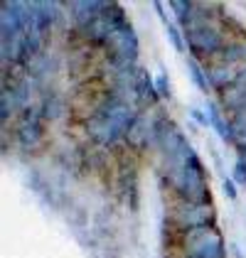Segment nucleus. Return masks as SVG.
Instances as JSON below:
<instances>
[{
	"instance_id": "f257e3e1",
	"label": "nucleus",
	"mask_w": 246,
	"mask_h": 258,
	"mask_svg": "<svg viewBox=\"0 0 246 258\" xmlns=\"http://www.w3.org/2000/svg\"><path fill=\"white\" fill-rule=\"evenodd\" d=\"M165 175H167V184L175 189V195L180 199L197 202V204L212 202L209 199V189H207V172L202 167V160L197 158L195 150H190L184 167L165 170Z\"/></svg>"
},
{
	"instance_id": "f03ea898",
	"label": "nucleus",
	"mask_w": 246,
	"mask_h": 258,
	"mask_svg": "<svg viewBox=\"0 0 246 258\" xmlns=\"http://www.w3.org/2000/svg\"><path fill=\"white\" fill-rule=\"evenodd\" d=\"M172 226L180 229V231H190V229H197V226H217V214H214V207L212 202L205 204H197V202H184L180 199V204L172 209Z\"/></svg>"
},
{
	"instance_id": "7ed1b4c3",
	"label": "nucleus",
	"mask_w": 246,
	"mask_h": 258,
	"mask_svg": "<svg viewBox=\"0 0 246 258\" xmlns=\"http://www.w3.org/2000/svg\"><path fill=\"white\" fill-rule=\"evenodd\" d=\"M184 42L190 47V52L197 57H217L222 49H224V32L212 22L205 27H197V30H190L184 32Z\"/></svg>"
},
{
	"instance_id": "20e7f679",
	"label": "nucleus",
	"mask_w": 246,
	"mask_h": 258,
	"mask_svg": "<svg viewBox=\"0 0 246 258\" xmlns=\"http://www.w3.org/2000/svg\"><path fill=\"white\" fill-rule=\"evenodd\" d=\"M184 248V258H224V238L214 229H207L205 234L195 241H190Z\"/></svg>"
},
{
	"instance_id": "39448f33",
	"label": "nucleus",
	"mask_w": 246,
	"mask_h": 258,
	"mask_svg": "<svg viewBox=\"0 0 246 258\" xmlns=\"http://www.w3.org/2000/svg\"><path fill=\"white\" fill-rule=\"evenodd\" d=\"M22 10L25 3L18 0H5L3 3V13H0V30H3V42L13 40L18 35H25V22H22Z\"/></svg>"
},
{
	"instance_id": "423d86ee",
	"label": "nucleus",
	"mask_w": 246,
	"mask_h": 258,
	"mask_svg": "<svg viewBox=\"0 0 246 258\" xmlns=\"http://www.w3.org/2000/svg\"><path fill=\"white\" fill-rule=\"evenodd\" d=\"M86 131H89L91 140L103 145V148H111L121 138H126V133H123L121 128L116 123H111L108 118H103V116H91V118L86 120Z\"/></svg>"
},
{
	"instance_id": "0eeeda50",
	"label": "nucleus",
	"mask_w": 246,
	"mask_h": 258,
	"mask_svg": "<svg viewBox=\"0 0 246 258\" xmlns=\"http://www.w3.org/2000/svg\"><path fill=\"white\" fill-rule=\"evenodd\" d=\"M126 140L136 150H143L148 145H153V118L145 116V113H138L136 120H133V125L126 133Z\"/></svg>"
},
{
	"instance_id": "6e6552de",
	"label": "nucleus",
	"mask_w": 246,
	"mask_h": 258,
	"mask_svg": "<svg viewBox=\"0 0 246 258\" xmlns=\"http://www.w3.org/2000/svg\"><path fill=\"white\" fill-rule=\"evenodd\" d=\"M106 5L108 3H101V0H72L69 3V13H72V18L77 22V30H82L91 20H96L106 10Z\"/></svg>"
},
{
	"instance_id": "1a4fd4ad",
	"label": "nucleus",
	"mask_w": 246,
	"mask_h": 258,
	"mask_svg": "<svg viewBox=\"0 0 246 258\" xmlns=\"http://www.w3.org/2000/svg\"><path fill=\"white\" fill-rule=\"evenodd\" d=\"M205 72H207L209 89H217V91L224 94L226 89H231V86L236 84L241 69H236V67H231V64H212V67H207Z\"/></svg>"
},
{
	"instance_id": "9d476101",
	"label": "nucleus",
	"mask_w": 246,
	"mask_h": 258,
	"mask_svg": "<svg viewBox=\"0 0 246 258\" xmlns=\"http://www.w3.org/2000/svg\"><path fill=\"white\" fill-rule=\"evenodd\" d=\"M42 123H30V120H20V125H18V131H15V138L20 143L22 148H37L42 140Z\"/></svg>"
},
{
	"instance_id": "9b49d317",
	"label": "nucleus",
	"mask_w": 246,
	"mask_h": 258,
	"mask_svg": "<svg viewBox=\"0 0 246 258\" xmlns=\"http://www.w3.org/2000/svg\"><path fill=\"white\" fill-rule=\"evenodd\" d=\"M207 116H209V125H214V131L219 133V138L226 140V143H234V136H231V123H229V120H224V116H222V108H219L217 103H209Z\"/></svg>"
},
{
	"instance_id": "f8f14e48",
	"label": "nucleus",
	"mask_w": 246,
	"mask_h": 258,
	"mask_svg": "<svg viewBox=\"0 0 246 258\" xmlns=\"http://www.w3.org/2000/svg\"><path fill=\"white\" fill-rule=\"evenodd\" d=\"M217 61H222V64H236V61H244L246 59V44L244 42H226L224 49L214 57Z\"/></svg>"
},
{
	"instance_id": "ddd939ff",
	"label": "nucleus",
	"mask_w": 246,
	"mask_h": 258,
	"mask_svg": "<svg viewBox=\"0 0 246 258\" xmlns=\"http://www.w3.org/2000/svg\"><path fill=\"white\" fill-rule=\"evenodd\" d=\"M42 113H44V120H57L64 113V101L52 91V94H44V99H42Z\"/></svg>"
},
{
	"instance_id": "4468645a",
	"label": "nucleus",
	"mask_w": 246,
	"mask_h": 258,
	"mask_svg": "<svg viewBox=\"0 0 246 258\" xmlns=\"http://www.w3.org/2000/svg\"><path fill=\"white\" fill-rule=\"evenodd\" d=\"M187 69H190L192 81L197 84V89H200L202 94H207V91H209V81H207V72L200 67V61L195 59V57H190V59H187Z\"/></svg>"
},
{
	"instance_id": "2eb2a0df",
	"label": "nucleus",
	"mask_w": 246,
	"mask_h": 258,
	"mask_svg": "<svg viewBox=\"0 0 246 258\" xmlns=\"http://www.w3.org/2000/svg\"><path fill=\"white\" fill-rule=\"evenodd\" d=\"M13 111H15V101L10 96V89L3 86V94H0V118H3V123H8V118L13 116Z\"/></svg>"
},
{
	"instance_id": "dca6fc26",
	"label": "nucleus",
	"mask_w": 246,
	"mask_h": 258,
	"mask_svg": "<svg viewBox=\"0 0 246 258\" xmlns=\"http://www.w3.org/2000/svg\"><path fill=\"white\" fill-rule=\"evenodd\" d=\"M165 30H167V37H170V42H172V47L177 49V52H184V47H187V42L182 40V35H180V30L172 25V22H167L165 25Z\"/></svg>"
},
{
	"instance_id": "f3484780",
	"label": "nucleus",
	"mask_w": 246,
	"mask_h": 258,
	"mask_svg": "<svg viewBox=\"0 0 246 258\" xmlns=\"http://www.w3.org/2000/svg\"><path fill=\"white\" fill-rule=\"evenodd\" d=\"M170 8H172V13L177 15V20H184V15L190 13L192 3H190V0H170Z\"/></svg>"
},
{
	"instance_id": "a211bd4d",
	"label": "nucleus",
	"mask_w": 246,
	"mask_h": 258,
	"mask_svg": "<svg viewBox=\"0 0 246 258\" xmlns=\"http://www.w3.org/2000/svg\"><path fill=\"white\" fill-rule=\"evenodd\" d=\"M155 89H158L160 99H170V81H167V77H165V74L155 77Z\"/></svg>"
},
{
	"instance_id": "6ab92c4d",
	"label": "nucleus",
	"mask_w": 246,
	"mask_h": 258,
	"mask_svg": "<svg viewBox=\"0 0 246 258\" xmlns=\"http://www.w3.org/2000/svg\"><path fill=\"white\" fill-rule=\"evenodd\" d=\"M222 189H224V195H226L229 199H236V184H234L231 179L224 177V182H222Z\"/></svg>"
},
{
	"instance_id": "aec40b11",
	"label": "nucleus",
	"mask_w": 246,
	"mask_h": 258,
	"mask_svg": "<svg viewBox=\"0 0 246 258\" xmlns=\"http://www.w3.org/2000/svg\"><path fill=\"white\" fill-rule=\"evenodd\" d=\"M192 118L197 120V123H202V125H209V116H207V113H202L200 108H192Z\"/></svg>"
}]
</instances>
